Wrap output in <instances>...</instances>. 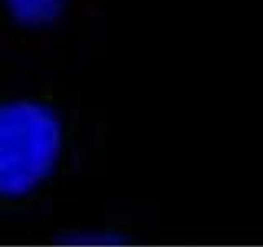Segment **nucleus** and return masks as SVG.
<instances>
[{
  "instance_id": "1",
  "label": "nucleus",
  "mask_w": 263,
  "mask_h": 247,
  "mask_svg": "<svg viewBox=\"0 0 263 247\" xmlns=\"http://www.w3.org/2000/svg\"><path fill=\"white\" fill-rule=\"evenodd\" d=\"M66 150L63 117L33 97L0 101V201L40 191L60 170Z\"/></svg>"
},
{
  "instance_id": "2",
  "label": "nucleus",
  "mask_w": 263,
  "mask_h": 247,
  "mask_svg": "<svg viewBox=\"0 0 263 247\" xmlns=\"http://www.w3.org/2000/svg\"><path fill=\"white\" fill-rule=\"evenodd\" d=\"M69 0H5L12 19L30 28L53 25L63 15Z\"/></svg>"
},
{
  "instance_id": "3",
  "label": "nucleus",
  "mask_w": 263,
  "mask_h": 247,
  "mask_svg": "<svg viewBox=\"0 0 263 247\" xmlns=\"http://www.w3.org/2000/svg\"><path fill=\"white\" fill-rule=\"evenodd\" d=\"M69 245H81V247H84V245H89V244H92V242H87L84 237H82L79 234V237L76 239H69ZM97 245H119V241H115V239H110V241H104V239H101V241H97L96 242Z\"/></svg>"
}]
</instances>
